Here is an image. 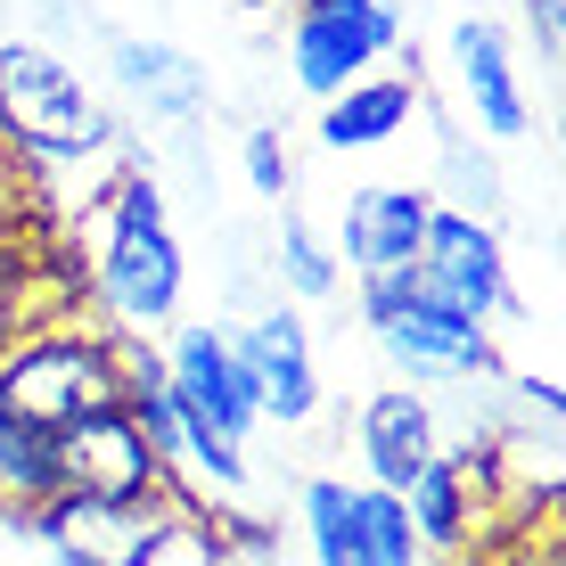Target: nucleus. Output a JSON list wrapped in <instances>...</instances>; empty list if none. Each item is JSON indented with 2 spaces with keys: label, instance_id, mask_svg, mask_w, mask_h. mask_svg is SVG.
Wrapping results in <instances>:
<instances>
[{
  "label": "nucleus",
  "instance_id": "obj_1",
  "mask_svg": "<svg viewBox=\"0 0 566 566\" xmlns=\"http://www.w3.org/2000/svg\"><path fill=\"white\" fill-rule=\"evenodd\" d=\"M99 304L124 328H156L181 304V247L165 230V198L148 172H124L99 206Z\"/></svg>",
  "mask_w": 566,
  "mask_h": 566
},
{
  "label": "nucleus",
  "instance_id": "obj_2",
  "mask_svg": "<svg viewBox=\"0 0 566 566\" xmlns=\"http://www.w3.org/2000/svg\"><path fill=\"white\" fill-rule=\"evenodd\" d=\"M99 402H132V354L99 337H25L17 354H0V411L66 427Z\"/></svg>",
  "mask_w": 566,
  "mask_h": 566
},
{
  "label": "nucleus",
  "instance_id": "obj_3",
  "mask_svg": "<svg viewBox=\"0 0 566 566\" xmlns=\"http://www.w3.org/2000/svg\"><path fill=\"white\" fill-rule=\"evenodd\" d=\"M107 140V107L57 66L50 50H0V148L17 156H91Z\"/></svg>",
  "mask_w": 566,
  "mask_h": 566
},
{
  "label": "nucleus",
  "instance_id": "obj_4",
  "mask_svg": "<svg viewBox=\"0 0 566 566\" xmlns=\"http://www.w3.org/2000/svg\"><path fill=\"white\" fill-rule=\"evenodd\" d=\"M386 50H402V9L395 0H296L287 25V66L312 99H337L345 83H361Z\"/></svg>",
  "mask_w": 566,
  "mask_h": 566
},
{
  "label": "nucleus",
  "instance_id": "obj_5",
  "mask_svg": "<svg viewBox=\"0 0 566 566\" xmlns=\"http://www.w3.org/2000/svg\"><path fill=\"white\" fill-rule=\"evenodd\" d=\"M304 525H312V558L321 566H419L411 501L386 493V484L312 476L304 484Z\"/></svg>",
  "mask_w": 566,
  "mask_h": 566
},
{
  "label": "nucleus",
  "instance_id": "obj_6",
  "mask_svg": "<svg viewBox=\"0 0 566 566\" xmlns=\"http://www.w3.org/2000/svg\"><path fill=\"white\" fill-rule=\"evenodd\" d=\"M50 443H57V493H99V501L165 493V460H156L148 427L132 419V402H99V411L50 427Z\"/></svg>",
  "mask_w": 566,
  "mask_h": 566
},
{
  "label": "nucleus",
  "instance_id": "obj_7",
  "mask_svg": "<svg viewBox=\"0 0 566 566\" xmlns=\"http://www.w3.org/2000/svg\"><path fill=\"white\" fill-rule=\"evenodd\" d=\"M419 280L436 287L443 304H460V312H476V321H493V312H510V263H501V239H493V222H476L468 206L452 213H427V230H419Z\"/></svg>",
  "mask_w": 566,
  "mask_h": 566
},
{
  "label": "nucleus",
  "instance_id": "obj_8",
  "mask_svg": "<svg viewBox=\"0 0 566 566\" xmlns=\"http://www.w3.org/2000/svg\"><path fill=\"white\" fill-rule=\"evenodd\" d=\"M172 493H140V501H99V493H50L42 517L66 542L74 566H148L156 542L172 534Z\"/></svg>",
  "mask_w": 566,
  "mask_h": 566
},
{
  "label": "nucleus",
  "instance_id": "obj_9",
  "mask_svg": "<svg viewBox=\"0 0 566 566\" xmlns=\"http://www.w3.org/2000/svg\"><path fill=\"white\" fill-rule=\"evenodd\" d=\"M378 345H386V361L419 369V378H484V369L501 361L476 312L443 304V296H436L427 280H419V296L402 304L395 321H378Z\"/></svg>",
  "mask_w": 566,
  "mask_h": 566
},
{
  "label": "nucleus",
  "instance_id": "obj_10",
  "mask_svg": "<svg viewBox=\"0 0 566 566\" xmlns=\"http://www.w3.org/2000/svg\"><path fill=\"white\" fill-rule=\"evenodd\" d=\"M165 395H181L189 411L213 419L230 443H247L255 419H263V395H255V378H247L230 328H181V345L165 354Z\"/></svg>",
  "mask_w": 566,
  "mask_h": 566
},
{
  "label": "nucleus",
  "instance_id": "obj_11",
  "mask_svg": "<svg viewBox=\"0 0 566 566\" xmlns=\"http://www.w3.org/2000/svg\"><path fill=\"white\" fill-rule=\"evenodd\" d=\"M230 345H239L247 378H255L263 411L280 419V427H304L312 411H321V378H312V337H304L296 312H255V321H247Z\"/></svg>",
  "mask_w": 566,
  "mask_h": 566
},
{
  "label": "nucleus",
  "instance_id": "obj_12",
  "mask_svg": "<svg viewBox=\"0 0 566 566\" xmlns=\"http://www.w3.org/2000/svg\"><path fill=\"white\" fill-rule=\"evenodd\" d=\"M411 525H419V551H468V534H476V510L493 501V468L476 452H436L411 476Z\"/></svg>",
  "mask_w": 566,
  "mask_h": 566
},
{
  "label": "nucleus",
  "instance_id": "obj_13",
  "mask_svg": "<svg viewBox=\"0 0 566 566\" xmlns=\"http://www.w3.org/2000/svg\"><path fill=\"white\" fill-rule=\"evenodd\" d=\"M361 460L386 493H411V476L436 460V402L395 386V395H369L361 402Z\"/></svg>",
  "mask_w": 566,
  "mask_h": 566
},
{
  "label": "nucleus",
  "instance_id": "obj_14",
  "mask_svg": "<svg viewBox=\"0 0 566 566\" xmlns=\"http://www.w3.org/2000/svg\"><path fill=\"white\" fill-rule=\"evenodd\" d=\"M427 206L419 189H354L345 198V263L361 271H395V263H419V230H427Z\"/></svg>",
  "mask_w": 566,
  "mask_h": 566
},
{
  "label": "nucleus",
  "instance_id": "obj_15",
  "mask_svg": "<svg viewBox=\"0 0 566 566\" xmlns=\"http://www.w3.org/2000/svg\"><path fill=\"white\" fill-rule=\"evenodd\" d=\"M452 50H460V74H468V99H476L484 132H493V140H517L534 115H525V99H517V74H510V50H501V33L484 25V17H468V25L452 33Z\"/></svg>",
  "mask_w": 566,
  "mask_h": 566
},
{
  "label": "nucleus",
  "instance_id": "obj_16",
  "mask_svg": "<svg viewBox=\"0 0 566 566\" xmlns=\"http://www.w3.org/2000/svg\"><path fill=\"white\" fill-rule=\"evenodd\" d=\"M411 107H419V83H411V74H386V83H345L337 99L321 107V140H328V148H378V140H395V132L411 124Z\"/></svg>",
  "mask_w": 566,
  "mask_h": 566
},
{
  "label": "nucleus",
  "instance_id": "obj_17",
  "mask_svg": "<svg viewBox=\"0 0 566 566\" xmlns=\"http://www.w3.org/2000/svg\"><path fill=\"white\" fill-rule=\"evenodd\" d=\"M107 57H115V83L140 91L156 115H198L206 107V74L189 66L181 50H165V42H115Z\"/></svg>",
  "mask_w": 566,
  "mask_h": 566
},
{
  "label": "nucleus",
  "instance_id": "obj_18",
  "mask_svg": "<svg viewBox=\"0 0 566 566\" xmlns=\"http://www.w3.org/2000/svg\"><path fill=\"white\" fill-rule=\"evenodd\" d=\"M57 493V443L50 427L0 411V510H42Z\"/></svg>",
  "mask_w": 566,
  "mask_h": 566
},
{
  "label": "nucleus",
  "instance_id": "obj_19",
  "mask_svg": "<svg viewBox=\"0 0 566 566\" xmlns=\"http://www.w3.org/2000/svg\"><path fill=\"white\" fill-rule=\"evenodd\" d=\"M280 280L296 287V296H337V263L321 255V239H312L304 222H280Z\"/></svg>",
  "mask_w": 566,
  "mask_h": 566
},
{
  "label": "nucleus",
  "instance_id": "obj_20",
  "mask_svg": "<svg viewBox=\"0 0 566 566\" xmlns=\"http://www.w3.org/2000/svg\"><path fill=\"white\" fill-rule=\"evenodd\" d=\"M247 181H255V198H287V148H280V132H247Z\"/></svg>",
  "mask_w": 566,
  "mask_h": 566
},
{
  "label": "nucleus",
  "instance_id": "obj_21",
  "mask_svg": "<svg viewBox=\"0 0 566 566\" xmlns=\"http://www.w3.org/2000/svg\"><path fill=\"white\" fill-rule=\"evenodd\" d=\"M525 17H534L542 57H558V42H566V0H525Z\"/></svg>",
  "mask_w": 566,
  "mask_h": 566
},
{
  "label": "nucleus",
  "instance_id": "obj_22",
  "mask_svg": "<svg viewBox=\"0 0 566 566\" xmlns=\"http://www.w3.org/2000/svg\"><path fill=\"white\" fill-rule=\"evenodd\" d=\"M517 566H558V551H534V558H517Z\"/></svg>",
  "mask_w": 566,
  "mask_h": 566
},
{
  "label": "nucleus",
  "instance_id": "obj_23",
  "mask_svg": "<svg viewBox=\"0 0 566 566\" xmlns=\"http://www.w3.org/2000/svg\"><path fill=\"white\" fill-rule=\"evenodd\" d=\"M0 230H9V181H0Z\"/></svg>",
  "mask_w": 566,
  "mask_h": 566
},
{
  "label": "nucleus",
  "instance_id": "obj_24",
  "mask_svg": "<svg viewBox=\"0 0 566 566\" xmlns=\"http://www.w3.org/2000/svg\"><path fill=\"white\" fill-rule=\"evenodd\" d=\"M255 9H263V0H255Z\"/></svg>",
  "mask_w": 566,
  "mask_h": 566
}]
</instances>
